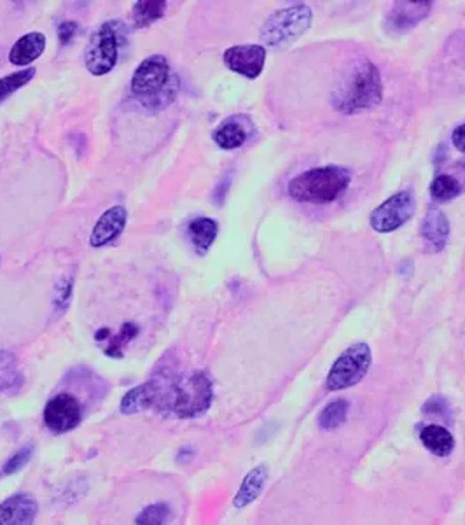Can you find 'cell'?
<instances>
[{
    "label": "cell",
    "instance_id": "6da1fadb",
    "mask_svg": "<svg viewBox=\"0 0 465 525\" xmlns=\"http://www.w3.org/2000/svg\"><path fill=\"white\" fill-rule=\"evenodd\" d=\"M152 383L156 390L154 410L163 415L195 419L210 408L213 399L212 382L203 372L154 376Z\"/></svg>",
    "mask_w": 465,
    "mask_h": 525
},
{
    "label": "cell",
    "instance_id": "7a4b0ae2",
    "mask_svg": "<svg viewBox=\"0 0 465 525\" xmlns=\"http://www.w3.org/2000/svg\"><path fill=\"white\" fill-rule=\"evenodd\" d=\"M384 84L378 69L369 60L352 64L332 91V105L343 114H357L382 102Z\"/></svg>",
    "mask_w": 465,
    "mask_h": 525
},
{
    "label": "cell",
    "instance_id": "3957f363",
    "mask_svg": "<svg viewBox=\"0 0 465 525\" xmlns=\"http://www.w3.org/2000/svg\"><path fill=\"white\" fill-rule=\"evenodd\" d=\"M133 95L151 111L167 107L177 95V81L165 57L145 58L132 77Z\"/></svg>",
    "mask_w": 465,
    "mask_h": 525
},
{
    "label": "cell",
    "instance_id": "277c9868",
    "mask_svg": "<svg viewBox=\"0 0 465 525\" xmlns=\"http://www.w3.org/2000/svg\"><path fill=\"white\" fill-rule=\"evenodd\" d=\"M348 184V170L341 166H321L294 177L289 184V195L298 202L331 204L346 191Z\"/></svg>",
    "mask_w": 465,
    "mask_h": 525
},
{
    "label": "cell",
    "instance_id": "5b68a950",
    "mask_svg": "<svg viewBox=\"0 0 465 525\" xmlns=\"http://www.w3.org/2000/svg\"><path fill=\"white\" fill-rule=\"evenodd\" d=\"M312 19L314 12L305 4L280 9L267 18L261 37L267 48H285L310 28Z\"/></svg>",
    "mask_w": 465,
    "mask_h": 525
},
{
    "label": "cell",
    "instance_id": "8992f818",
    "mask_svg": "<svg viewBox=\"0 0 465 525\" xmlns=\"http://www.w3.org/2000/svg\"><path fill=\"white\" fill-rule=\"evenodd\" d=\"M371 347L364 342H357L350 345L332 365L331 372L328 375V389L341 390L352 385H357L371 367Z\"/></svg>",
    "mask_w": 465,
    "mask_h": 525
},
{
    "label": "cell",
    "instance_id": "52a82bcc",
    "mask_svg": "<svg viewBox=\"0 0 465 525\" xmlns=\"http://www.w3.org/2000/svg\"><path fill=\"white\" fill-rule=\"evenodd\" d=\"M120 41L114 23H104L89 39L86 51V67L93 75H104L116 67Z\"/></svg>",
    "mask_w": 465,
    "mask_h": 525
},
{
    "label": "cell",
    "instance_id": "ba28073f",
    "mask_svg": "<svg viewBox=\"0 0 465 525\" xmlns=\"http://www.w3.org/2000/svg\"><path fill=\"white\" fill-rule=\"evenodd\" d=\"M415 195L411 191H400L371 212L369 223L380 233H391L407 223L415 214Z\"/></svg>",
    "mask_w": 465,
    "mask_h": 525
},
{
    "label": "cell",
    "instance_id": "9c48e42d",
    "mask_svg": "<svg viewBox=\"0 0 465 525\" xmlns=\"http://www.w3.org/2000/svg\"><path fill=\"white\" fill-rule=\"evenodd\" d=\"M82 421V408L72 394H58L48 401L44 408V424L55 435L74 431Z\"/></svg>",
    "mask_w": 465,
    "mask_h": 525
},
{
    "label": "cell",
    "instance_id": "30bf717a",
    "mask_svg": "<svg viewBox=\"0 0 465 525\" xmlns=\"http://www.w3.org/2000/svg\"><path fill=\"white\" fill-rule=\"evenodd\" d=\"M266 50L260 44H242L226 50L224 64L236 74L247 79H256L263 73Z\"/></svg>",
    "mask_w": 465,
    "mask_h": 525
},
{
    "label": "cell",
    "instance_id": "8fae6325",
    "mask_svg": "<svg viewBox=\"0 0 465 525\" xmlns=\"http://www.w3.org/2000/svg\"><path fill=\"white\" fill-rule=\"evenodd\" d=\"M39 506L28 494H14L0 503V525H34Z\"/></svg>",
    "mask_w": 465,
    "mask_h": 525
},
{
    "label": "cell",
    "instance_id": "7c38bea8",
    "mask_svg": "<svg viewBox=\"0 0 465 525\" xmlns=\"http://www.w3.org/2000/svg\"><path fill=\"white\" fill-rule=\"evenodd\" d=\"M127 221H128V212L123 205H116V207L105 211L91 231L89 243L93 247L107 245L109 242H112L114 238H118L121 235V231L127 226Z\"/></svg>",
    "mask_w": 465,
    "mask_h": 525
},
{
    "label": "cell",
    "instance_id": "4fadbf2b",
    "mask_svg": "<svg viewBox=\"0 0 465 525\" xmlns=\"http://www.w3.org/2000/svg\"><path fill=\"white\" fill-rule=\"evenodd\" d=\"M430 2H399L387 16V28L406 32L418 25L430 11Z\"/></svg>",
    "mask_w": 465,
    "mask_h": 525
},
{
    "label": "cell",
    "instance_id": "5bb4252c",
    "mask_svg": "<svg viewBox=\"0 0 465 525\" xmlns=\"http://www.w3.org/2000/svg\"><path fill=\"white\" fill-rule=\"evenodd\" d=\"M46 50V35L41 32H30L23 37H19L12 50L9 51V62L23 67L32 64L34 60H37Z\"/></svg>",
    "mask_w": 465,
    "mask_h": 525
},
{
    "label": "cell",
    "instance_id": "9a60e30c",
    "mask_svg": "<svg viewBox=\"0 0 465 525\" xmlns=\"http://www.w3.org/2000/svg\"><path fill=\"white\" fill-rule=\"evenodd\" d=\"M266 482H267V467L266 466H258L254 467L242 482L240 490L235 496V508L242 510L245 506H249L251 503H254L263 489H265Z\"/></svg>",
    "mask_w": 465,
    "mask_h": 525
},
{
    "label": "cell",
    "instance_id": "2e32d148",
    "mask_svg": "<svg viewBox=\"0 0 465 525\" xmlns=\"http://www.w3.org/2000/svg\"><path fill=\"white\" fill-rule=\"evenodd\" d=\"M154 401H156V390H154L152 380H149L138 387H133L132 390L125 394V398L121 399L120 410L125 415L142 413L145 410L154 408Z\"/></svg>",
    "mask_w": 465,
    "mask_h": 525
},
{
    "label": "cell",
    "instance_id": "e0dca14e",
    "mask_svg": "<svg viewBox=\"0 0 465 525\" xmlns=\"http://www.w3.org/2000/svg\"><path fill=\"white\" fill-rule=\"evenodd\" d=\"M422 235L436 251H441L450 236V223L446 216L438 209H430L422 225Z\"/></svg>",
    "mask_w": 465,
    "mask_h": 525
},
{
    "label": "cell",
    "instance_id": "ac0fdd59",
    "mask_svg": "<svg viewBox=\"0 0 465 525\" xmlns=\"http://www.w3.org/2000/svg\"><path fill=\"white\" fill-rule=\"evenodd\" d=\"M420 440L427 451L432 452L434 455H439V457L448 455L455 447V440H453L452 433L441 426H436V424L425 426L420 433Z\"/></svg>",
    "mask_w": 465,
    "mask_h": 525
},
{
    "label": "cell",
    "instance_id": "d6986e66",
    "mask_svg": "<svg viewBox=\"0 0 465 525\" xmlns=\"http://www.w3.org/2000/svg\"><path fill=\"white\" fill-rule=\"evenodd\" d=\"M245 141H247V130L242 127V123L235 120L224 121L213 132V143L222 150L242 148Z\"/></svg>",
    "mask_w": 465,
    "mask_h": 525
},
{
    "label": "cell",
    "instance_id": "ffe728a7",
    "mask_svg": "<svg viewBox=\"0 0 465 525\" xmlns=\"http://www.w3.org/2000/svg\"><path fill=\"white\" fill-rule=\"evenodd\" d=\"M217 231H219V226L210 218H197L188 226V235L198 252H206L212 247L217 236Z\"/></svg>",
    "mask_w": 465,
    "mask_h": 525
},
{
    "label": "cell",
    "instance_id": "44dd1931",
    "mask_svg": "<svg viewBox=\"0 0 465 525\" xmlns=\"http://www.w3.org/2000/svg\"><path fill=\"white\" fill-rule=\"evenodd\" d=\"M165 0H142L133 5L132 18L135 27H147L158 19H161L167 12Z\"/></svg>",
    "mask_w": 465,
    "mask_h": 525
},
{
    "label": "cell",
    "instance_id": "7402d4cb",
    "mask_svg": "<svg viewBox=\"0 0 465 525\" xmlns=\"http://www.w3.org/2000/svg\"><path fill=\"white\" fill-rule=\"evenodd\" d=\"M462 193L461 182L452 175H438L430 184V195L438 202L453 200Z\"/></svg>",
    "mask_w": 465,
    "mask_h": 525
},
{
    "label": "cell",
    "instance_id": "603a6c76",
    "mask_svg": "<svg viewBox=\"0 0 465 525\" xmlns=\"http://www.w3.org/2000/svg\"><path fill=\"white\" fill-rule=\"evenodd\" d=\"M346 413H348V403L345 399H336L322 410L319 417V426L326 431H332L346 421Z\"/></svg>",
    "mask_w": 465,
    "mask_h": 525
},
{
    "label": "cell",
    "instance_id": "cb8c5ba5",
    "mask_svg": "<svg viewBox=\"0 0 465 525\" xmlns=\"http://www.w3.org/2000/svg\"><path fill=\"white\" fill-rule=\"evenodd\" d=\"M21 383V375L16 367V359L11 352L0 351V390H9Z\"/></svg>",
    "mask_w": 465,
    "mask_h": 525
},
{
    "label": "cell",
    "instance_id": "d4e9b609",
    "mask_svg": "<svg viewBox=\"0 0 465 525\" xmlns=\"http://www.w3.org/2000/svg\"><path fill=\"white\" fill-rule=\"evenodd\" d=\"M138 335V328L133 322H127L116 336H109V345L105 347V354L111 358H123L125 347Z\"/></svg>",
    "mask_w": 465,
    "mask_h": 525
},
{
    "label": "cell",
    "instance_id": "484cf974",
    "mask_svg": "<svg viewBox=\"0 0 465 525\" xmlns=\"http://www.w3.org/2000/svg\"><path fill=\"white\" fill-rule=\"evenodd\" d=\"M170 517V506L167 503H156L151 505L147 508H143L136 519L135 524L136 525H165Z\"/></svg>",
    "mask_w": 465,
    "mask_h": 525
},
{
    "label": "cell",
    "instance_id": "4316f807",
    "mask_svg": "<svg viewBox=\"0 0 465 525\" xmlns=\"http://www.w3.org/2000/svg\"><path fill=\"white\" fill-rule=\"evenodd\" d=\"M35 75V69H25L14 74L5 75L0 79V102L5 100L7 97H11L16 89H19L21 86H25L27 82L32 81V77Z\"/></svg>",
    "mask_w": 465,
    "mask_h": 525
},
{
    "label": "cell",
    "instance_id": "83f0119b",
    "mask_svg": "<svg viewBox=\"0 0 465 525\" xmlns=\"http://www.w3.org/2000/svg\"><path fill=\"white\" fill-rule=\"evenodd\" d=\"M32 455H34V447H32V445H30V447H23V449H19V451L12 455V457H9V460L4 464V467H2V475H4V476H9V475H16V473H19V471L30 462Z\"/></svg>",
    "mask_w": 465,
    "mask_h": 525
},
{
    "label": "cell",
    "instance_id": "f1b7e54d",
    "mask_svg": "<svg viewBox=\"0 0 465 525\" xmlns=\"http://www.w3.org/2000/svg\"><path fill=\"white\" fill-rule=\"evenodd\" d=\"M70 291H72V282L70 281H62L57 290H55V305L60 310H66L68 306V300H70Z\"/></svg>",
    "mask_w": 465,
    "mask_h": 525
},
{
    "label": "cell",
    "instance_id": "f546056e",
    "mask_svg": "<svg viewBox=\"0 0 465 525\" xmlns=\"http://www.w3.org/2000/svg\"><path fill=\"white\" fill-rule=\"evenodd\" d=\"M75 30H77V25H75L74 21H64V23L58 27V37H60V42H62V44H66V42L74 37Z\"/></svg>",
    "mask_w": 465,
    "mask_h": 525
},
{
    "label": "cell",
    "instance_id": "4dcf8cb0",
    "mask_svg": "<svg viewBox=\"0 0 465 525\" xmlns=\"http://www.w3.org/2000/svg\"><path fill=\"white\" fill-rule=\"evenodd\" d=\"M453 146L459 151L465 152V125H461L455 132H453Z\"/></svg>",
    "mask_w": 465,
    "mask_h": 525
}]
</instances>
